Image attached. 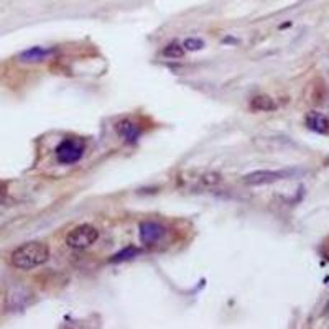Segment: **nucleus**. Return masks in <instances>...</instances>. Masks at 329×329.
<instances>
[{"label": "nucleus", "instance_id": "20e7f679", "mask_svg": "<svg viewBox=\"0 0 329 329\" xmlns=\"http://www.w3.org/2000/svg\"><path fill=\"white\" fill-rule=\"evenodd\" d=\"M293 175L294 171L292 170H280V171L258 170V171H254V173H249L247 176H244V183L249 186H262V184L277 183L280 180H287Z\"/></svg>", "mask_w": 329, "mask_h": 329}, {"label": "nucleus", "instance_id": "7ed1b4c3", "mask_svg": "<svg viewBox=\"0 0 329 329\" xmlns=\"http://www.w3.org/2000/svg\"><path fill=\"white\" fill-rule=\"evenodd\" d=\"M99 239V230L94 225L82 224L77 225L66 235V244L71 249H87Z\"/></svg>", "mask_w": 329, "mask_h": 329}, {"label": "nucleus", "instance_id": "423d86ee", "mask_svg": "<svg viewBox=\"0 0 329 329\" xmlns=\"http://www.w3.org/2000/svg\"><path fill=\"white\" fill-rule=\"evenodd\" d=\"M115 132L122 140L127 142V144H135V142L140 139V129L134 124V122H130L127 119L117 122Z\"/></svg>", "mask_w": 329, "mask_h": 329}, {"label": "nucleus", "instance_id": "f03ea898", "mask_svg": "<svg viewBox=\"0 0 329 329\" xmlns=\"http://www.w3.org/2000/svg\"><path fill=\"white\" fill-rule=\"evenodd\" d=\"M86 144L84 140L76 139V137H68L56 146V158L63 165H73L77 163L82 155H84Z\"/></svg>", "mask_w": 329, "mask_h": 329}, {"label": "nucleus", "instance_id": "6e6552de", "mask_svg": "<svg viewBox=\"0 0 329 329\" xmlns=\"http://www.w3.org/2000/svg\"><path fill=\"white\" fill-rule=\"evenodd\" d=\"M51 53H53V50H46V48H41V46H33L30 50L20 53L18 60L22 63H40L45 60V58L50 56Z\"/></svg>", "mask_w": 329, "mask_h": 329}, {"label": "nucleus", "instance_id": "f8f14e48", "mask_svg": "<svg viewBox=\"0 0 329 329\" xmlns=\"http://www.w3.org/2000/svg\"><path fill=\"white\" fill-rule=\"evenodd\" d=\"M183 48L188 51H198V50H203L204 48V41L201 40V38H186L184 43H183Z\"/></svg>", "mask_w": 329, "mask_h": 329}, {"label": "nucleus", "instance_id": "9b49d317", "mask_svg": "<svg viewBox=\"0 0 329 329\" xmlns=\"http://www.w3.org/2000/svg\"><path fill=\"white\" fill-rule=\"evenodd\" d=\"M139 254H140V250H139V249L129 247V249H125V250H122V252L117 254L115 257L112 258V262H124V260H130V258L137 257V255H139Z\"/></svg>", "mask_w": 329, "mask_h": 329}, {"label": "nucleus", "instance_id": "1a4fd4ad", "mask_svg": "<svg viewBox=\"0 0 329 329\" xmlns=\"http://www.w3.org/2000/svg\"><path fill=\"white\" fill-rule=\"evenodd\" d=\"M250 109L255 112H270L277 109V102H275L270 96H255L252 101H250Z\"/></svg>", "mask_w": 329, "mask_h": 329}, {"label": "nucleus", "instance_id": "f257e3e1", "mask_svg": "<svg viewBox=\"0 0 329 329\" xmlns=\"http://www.w3.org/2000/svg\"><path fill=\"white\" fill-rule=\"evenodd\" d=\"M50 258V247L43 242H27L12 252L10 262L15 268L32 270L46 263Z\"/></svg>", "mask_w": 329, "mask_h": 329}, {"label": "nucleus", "instance_id": "9d476101", "mask_svg": "<svg viewBox=\"0 0 329 329\" xmlns=\"http://www.w3.org/2000/svg\"><path fill=\"white\" fill-rule=\"evenodd\" d=\"M183 55H184V48L183 45H180V43H170L163 50V56L171 58V60H178V58H181Z\"/></svg>", "mask_w": 329, "mask_h": 329}, {"label": "nucleus", "instance_id": "ddd939ff", "mask_svg": "<svg viewBox=\"0 0 329 329\" xmlns=\"http://www.w3.org/2000/svg\"><path fill=\"white\" fill-rule=\"evenodd\" d=\"M7 198V184L5 183H0V203Z\"/></svg>", "mask_w": 329, "mask_h": 329}, {"label": "nucleus", "instance_id": "39448f33", "mask_svg": "<svg viewBox=\"0 0 329 329\" xmlns=\"http://www.w3.org/2000/svg\"><path fill=\"white\" fill-rule=\"evenodd\" d=\"M140 240L146 245H153L156 242H160L161 239L165 237L166 229L158 222H153V220H145V222L140 224L139 227Z\"/></svg>", "mask_w": 329, "mask_h": 329}, {"label": "nucleus", "instance_id": "4468645a", "mask_svg": "<svg viewBox=\"0 0 329 329\" xmlns=\"http://www.w3.org/2000/svg\"><path fill=\"white\" fill-rule=\"evenodd\" d=\"M324 314H329V301H328V304H326V311H324Z\"/></svg>", "mask_w": 329, "mask_h": 329}, {"label": "nucleus", "instance_id": "0eeeda50", "mask_svg": "<svg viewBox=\"0 0 329 329\" xmlns=\"http://www.w3.org/2000/svg\"><path fill=\"white\" fill-rule=\"evenodd\" d=\"M306 127L316 134L328 135L329 134V117L321 112H309L306 115Z\"/></svg>", "mask_w": 329, "mask_h": 329}]
</instances>
